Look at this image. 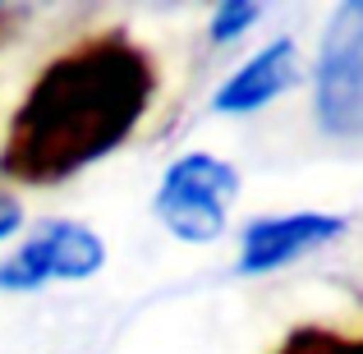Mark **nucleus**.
I'll return each instance as SVG.
<instances>
[{
    "instance_id": "1a4fd4ad",
    "label": "nucleus",
    "mask_w": 363,
    "mask_h": 354,
    "mask_svg": "<svg viewBox=\"0 0 363 354\" xmlns=\"http://www.w3.org/2000/svg\"><path fill=\"white\" fill-rule=\"evenodd\" d=\"M18 221H23L18 203H14L9 194H0V239H5V235H14V231H18Z\"/></svg>"
},
{
    "instance_id": "f257e3e1",
    "label": "nucleus",
    "mask_w": 363,
    "mask_h": 354,
    "mask_svg": "<svg viewBox=\"0 0 363 354\" xmlns=\"http://www.w3.org/2000/svg\"><path fill=\"white\" fill-rule=\"evenodd\" d=\"M157 92V65L124 33H92L55 55L0 143V175L55 184L129 138Z\"/></svg>"
},
{
    "instance_id": "39448f33",
    "label": "nucleus",
    "mask_w": 363,
    "mask_h": 354,
    "mask_svg": "<svg viewBox=\"0 0 363 354\" xmlns=\"http://www.w3.org/2000/svg\"><path fill=\"white\" fill-rule=\"evenodd\" d=\"M345 231L340 216H318V212H299V216H267V221L244 231V258L240 272H272L281 262H294L299 253L327 244Z\"/></svg>"
},
{
    "instance_id": "423d86ee",
    "label": "nucleus",
    "mask_w": 363,
    "mask_h": 354,
    "mask_svg": "<svg viewBox=\"0 0 363 354\" xmlns=\"http://www.w3.org/2000/svg\"><path fill=\"white\" fill-rule=\"evenodd\" d=\"M290 83H294V46L276 42L262 55H253L240 74H230V83L216 92V111L221 116H248V111L267 106L272 97H281Z\"/></svg>"
},
{
    "instance_id": "6e6552de",
    "label": "nucleus",
    "mask_w": 363,
    "mask_h": 354,
    "mask_svg": "<svg viewBox=\"0 0 363 354\" xmlns=\"http://www.w3.org/2000/svg\"><path fill=\"white\" fill-rule=\"evenodd\" d=\"M253 18H257V5H221L212 18V37L216 42H235Z\"/></svg>"
},
{
    "instance_id": "7ed1b4c3",
    "label": "nucleus",
    "mask_w": 363,
    "mask_h": 354,
    "mask_svg": "<svg viewBox=\"0 0 363 354\" xmlns=\"http://www.w3.org/2000/svg\"><path fill=\"white\" fill-rule=\"evenodd\" d=\"M240 175L216 157H184L166 170L157 194V216L166 221V231H175L179 239H207L221 235L225 226V207H230Z\"/></svg>"
},
{
    "instance_id": "20e7f679",
    "label": "nucleus",
    "mask_w": 363,
    "mask_h": 354,
    "mask_svg": "<svg viewBox=\"0 0 363 354\" xmlns=\"http://www.w3.org/2000/svg\"><path fill=\"white\" fill-rule=\"evenodd\" d=\"M106 262V248L92 231L69 221H55L46 231H37L18 248L14 258L0 262V290H33L42 281H79V276H92Z\"/></svg>"
},
{
    "instance_id": "f03ea898",
    "label": "nucleus",
    "mask_w": 363,
    "mask_h": 354,
    "mask_svg": "<svg viewBox=\"0 0 363 354\" xmlns=\"http://www.w3.org/2000/svg\"><path fill=\"white\" fill-rule=\"evenodd\" d=\"M318 120L336 138H363V0L331 14L318 55Z\"/></svg>"
},
{
    "instance_id": "0eeeda50",
    "label": "nucleus",
    "mask_w": 363,
    "mask_h": 354,
    "mask_svg": "<svg viewBox=\"0 0 363 354\" xmlns=\"http://www.w3.org/2000/svg\"><path fill=\"white\" fill-rule=\"evenodd\" d=\"M276 354H363V336H345L331 327H299L276 345Z\"/></svg>"
}]
</instances>
